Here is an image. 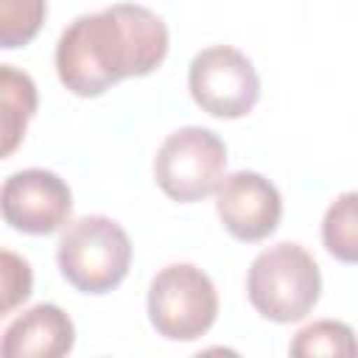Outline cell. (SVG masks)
<instances>
[{
    "label": "cell",
    "mask_w": 358,
    "mask_h": 358,
    "mask_svg": "<svg viewBox=\"0 0 358 358\" xmlns=\"http://www.w3.org/2000/svg\"><path fill=\"white\" fill-rule=\"evenodd\" d=\"M168 53V25L140 3L76 17L59 36L56 73L78 98L103 95L123 78L148 76Z\"/></svg>",
    "instance_id": "6da1fadb"
},
{
    "label": "cell",
    "mask_w": 358,
    "mask_h": 358,
    "mask_svg": "<svg viewBox=\"0 0 358 358\" xmlns=\"http://www.w3.org/2000/svg\"><path fill=\"white\" fill-rule=\"evenodd\" d=\"M322 294V271L313 255L291 241L263 249L246 274L252 308L277 324L305 319Z\"/></svg>",
    "instance_id": "7a4b0ae2"
},
{
    "label": "cell",
    "mask_w": 358,
    "mask_h": 358,
    "mask_svg": "<svg viewBox=\"0 0 358 358\" xmlns=\"http://www.w3.org/2000/svg\"><path fill=\"white\" fill-rule=\"evenodd\" d=\"M62 277L84 294L117 288L131 266V241L126 229L106 215H81L70 221L56 246Z\"/></svg>",
    "instance_id": "3957f363"
},
{
    "label": "cell",
    "mask_w": 358,
    "mask_h": 358,
    "mask_svg": "<svg viewBox=\"0 0 358 358\" xmlns=\"http://www.w3.org/2000/svg\"><path fill=\"white\" fill-rule=\"evenodd\" d=\"M218 316V294L213 280L193 263H171L159 268L148 285V319L154 330L171 341L201 338Z\"/></svg>",
    "instance_id": "277c9868"
},
{
    "label": "cell",
    "mask_w": 358,
    "mask_h": 358,
    "mask_svg": "<svg viewBox=\"0 0 358 358\" xmlns=\"http://www.w3.org/2000/svg\"><path fill=\"white\" fill-rule=\"evenodd\" d=\"M227 171L224 140L201 126H185L165 137L154 157V179L173 201H201L218 190Z\"/></svg>",
    "instance_id": "5b68a950"
},
{
    "label": "cell",
    "mask_w": 358,
    "mask_h": 358,
    "mask_svg": "<svg viewBox=\"0 0 358 358\" xmlns=\"http://www.w3.org/2000/svg\"><path fill=\"white\" fill-rule=\"evenodd\" d=\"M193 101L213 117H243L260 98V78L246 53L229 45H213L193 56L187 70Z\"/></svg>",
    "instance_id": "8992f818"
},
{
    "label": "cell",
    "mask_w": 358,
    "mask_h": 358,
    "mask_svg": "<svg viewBox=\"0 0 358 358\" xmlns=\"http://www.w3.org/2000/svg\"><path fill=\"white\" fill-rule=\"evenodd\" d=\"M6 224L28 235H50L62 229L73 213V193L67 182L45 168H25L11 173L0 190Z\"/></svg>",
    "instance_id": "52a82bcc"
},
{
    "label": "cell",
    "mask_w": 358,
    "mask_h": 358,
    "mask_svg": "<svg viewBox=\"0 0 358 358\" xmlns=\"http://www.w3.org/2000/svg\"><path fill=\"white\" fill-rule=\"evenodd\" d=\"M215 213L224 229L238 241L268 238L282 215L280 190L257 171H235L215 190Z\"/></svg>",
    "instance_id": "ba28073f"
},
{
    "label": "cell",
    "mask_w": 358,
    "mask_h": 358,
    "mask_svg": "<svg viewBox=\"0 0 358 358\" xmlns=\"http://www.w3.org/2000/svg\"><path fill=\"white\" fill-rule=\"evenodd\" d=\"M76 327L70 316L50 302L20 313L3 333L0 352L6 358H59L73 350Z\"/></svg>",
    "instance_id": "9c48e42d"
},
{
    "label": "cell",
    "mask_w": 358,
    "mask_h": 358,
    "mask_svg": "<svg viewBox=\"0 0 358 358\" xmlns=\"http://www.w3.org/2000/svg\"><path fill=\"white\" fill-rule=\"evenodd\" d=\"M36 112V84L28 73L0 64V157H11Z\"/></svg>",
    "instance_id": "30bf717a"
},
{
    "label": "cell",
    "mask_w": 358,
    "mask_h": 358,
    "mask_svg": "<svg viewBox=\"0 0 358 358\" xmlns=\"http://www.w3.org/2000/svg\"><path fill=\"white\" fill-rule=\"evenodd\" d=\"M322 243L336 260L358 263V190H347L330 201L322 218Z\"/></svg>",
    "instance_id": "8fae6325"
},
{
    "label": "cell",
    "mask_w": 358,
    "mask_h": 358,
    "mask_svg": "<svg viewBox=\"0 0 358 358\" xmlns=\"http://www.w3.org/2000/svg\"><path fill=\"white\" fill-rule=\"evenodd\" d=\"M288 352L296 358H355L358 355V338L350 324L336 319H319L308 327H302L294 341L288 344Z\"/></svg>",
    "instance_id": "7c38bea8"
},
{
    "label": "cell",
    "mask_w": 358,
    "mask_h": 358,
    "mask_svg": "<svg viewBox=\"0 0 358 358\" xmlns=\"http://www.w3.org/2000/svg\"><path fill=\"white\" fill-rule=\"evenodd\" d=\"M45 14V0H0V48L14 50L28 45L39 34Z\"/></svg>",
    "instance_id": "4fadbf2b"
},
{
    "label": "cell",
    "mask_w": 358,
    "mask_h": 358,
    "mask_svg": "<svg viewBox=\"0 0 358 358\" xmlns=\"http://www.w3.org/2000/svg\"><path fill=\"white\" fill-rule=\"evenodd\" d=\"M3 260V302H0V313H11L20 302H25L31 296V285H34V274L25 257L3 249L0 255Z\"/></svg>",
    "instance_id": "5bb4252c"
}]
</instances>
